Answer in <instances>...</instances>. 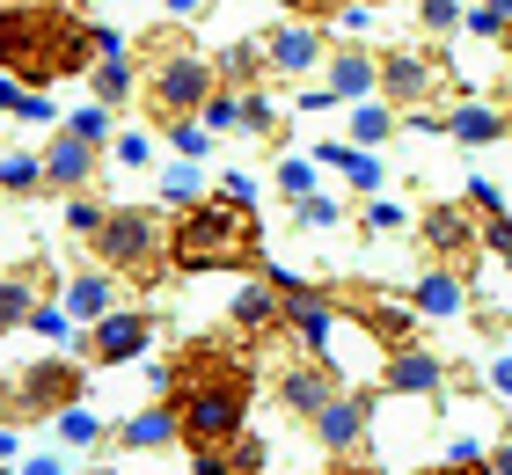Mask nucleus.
<instances>
[{
    "label": "nucleus",
    "mask_w": 512,
    "mask_h": 475,
    "mask_svg": "<svg viewBox=\"0 0 512 475\" xmlns=\"http://www.w3.org/2000/svg\"><path fill=\"white\" fill-rule=\"evenodd\" d=\"M169 410L191 446H235L249 410V359L220 344H191V359L169 373Z\"/></svg>",
    "instance_id": "nucleus-1"
},
{
    "label": "nucleus",
    "mask_w": 512,
    "mask_h": 475,
    "mask_svg": "<svg viewBox=\"0 0 512 475\" xmlns=\"http://www.w3.org/2000/svg\"><path fill=\"white\" fill-rule=\"evenodd\" d=\"M103 44L88 22H74L52 0H30V8H8L0 15V74L30 81V88H52L59 74H88Z\"/></svg>",
    "instance_id": "nucleus-2"
},
{
    "label": "nucleus",
    "mask_w": 512,
    "mask_h": 475,
    "mask_svg": "<svg viewBox=\"0 0 512 475\" xmlns=\"http://www.w3.org/2000/svg\"><path fill=\"white\" fill-rule=\"evenodd\" d=\"M169 264L176 271H249V264H264V227L249 220V205H235L220 190V198L183 212V227L169 234Z\"/></svg>",
    "instance_id": "nucleus-3"
},
{
    "label": "nucleus",
    "mask_w": 512,
    "mask_h": 475,
    "mask_svg": "<svg viewBox=\"0 0 512 475\" xmlns=\"http://www.w3.org/2000/svg\"><path fill=\"white\" fill-rule=\"evenodd\" d=\"M161 249H169V242L154 234L147 212H110V220L96 227V256H103L110 271H139V278H147L161 264Z\"/></svg>",
    "instance_id": "nucleus-4"
},
{
    "label": "nucleus",
    "mask_w": 512,
    "mask_h": 475,
    "mask_svg": "<svg viewBox=\"0 0 512 475\" xmlns=\"http://www.w3.org/2000/svg\"><path fill=\"white\" fill-rule=\"evenodd\" d=\"M213 66H205L198 52H176V59H161V74H154V110L161 117H191L213 103Z\"/></svg>",
    "instance_id": "nucleus-5"
},
{
    "label": "nucleus",
    "mask_w": 512,
    "mask_h": 475,
    "mask_svg": "<svg viewBox=\"0 0 512 475\" xmlns=\"http://www.w3.org/2000/svg\"><path fill=\"white\" fill-rule=\"evenodd\" d=\"M278 307H286L293 337L315 351V359H330V329H337V307L315 293V285H293V293H278Z\"/></svg>",
    "instance_id": "nucleus-6"
},
{
    "label": "nucleus",
    "mask_w": 512,
    "mask_h": 475,
    "mask_svg": "<svg viewBox=\"0 0 512 475\" xmlns=\"http://www.w3.org/2000/svg\"><path fill=\"white\" fill-rule=\"evenodd\" d=\"M147 337H154V322H147V315H103V322H96V337H88V359L125 366V359H139V351H147Z\"/></svg>",
    "instance_id": "nucleus-7"
},
{
    "label": "nucleus",
    "mask_w": 512,
    "mask_h": 475,
    "mask_svg": "<svg viewBox=\"0 0 512 475\" xmlns=\"http://www.w3.org/2000/svg\"><path fill=\"white\" fill-rule=\"evenodd\" d=\"M366 410H374V395H337L330 410H315V439L330 446V454L359 446V432H366Z\"/></svg>",
    "instance_id": "nucleus-8"
},
{
    "label": "nucleus",
    "mask_w": 512,
    "mask_h": 475,
    "mask_svg": "<svg viewBox=\"0 0 512 475\" xmlns=\"http://www.w3.org/2000/svg\"><path fill=\"white\" fill-rule=\"evenodd\" d=\"M74 395H81V373L66 359H44L30 380H22V402H30V410H74Z\"/></svg>",
    "instance_id": "nucleus-9"
},
{
    "label": "nucleus",
    "mask_w": 512,
    "mask_h": 475,
    "mask_svg": "<svg viewBox=\"0 0 512 475\" xmlns=\"http://www.w3.org/2000/svg\"><path fill=\"white\" fill-rule=\"evenodd\" d=\"M278 395H286V410H293V417L330 410V402H337V388H330V366H293L286 380H278Z\"/></svg>",
    "instance_id": "nucleus-10"
},
{
    "label": "nucleus",
    "mask_w": 512,
    "mask_h": 475,
    "mask_svg": "<svg viewBox=\"0 0 512 475\" xmlns=\"http://www.w3.org/2000/svg\"><path fill=\"white\" fill-rule=\"evenodd\" d=\"M425 242L439 249V256H461L476 242V220H469V205H432L425 212Z\"/></svg>",
    "instance_id": "nucleus-11"
},
{
    "label": "nucleus",
    "mask_w": 512,
    "mask_h": 475,
    "mask_svg": "<svg viewBox=\"0 0 512 475\" xmlns=\"http://www.w3.org/2000/svg\"><path fill=\"white\" fill-rule=\"evenodd\" d=\"M439 380H447V373H439L432 351H395V359H388V388L395 395H439Z\"/></svg>",
    "instance_id": "nucleus-12"
},
{
    "label": "nucleus",
    "mask_w": 512,
    "mask_h": 475,
    "mask_svg": "<svg viewBox=\"0 0 512 475\" xmlns=\"http://www.w3.org/2000/svg\"><path fill=\"white\" fill-rule=\"evenodd\" d=\"M88 169H96V147H88V139H74V132H66L59 147H52V161H44V176H52V183H66V190H74V183H88Z\"/></svg>",
    "instance_id": "nucleus-13"
},
{
    "label": "nucleus",
    "mask_w": 512,
    "mask_h": 475,
    "mask_svg": "<svg viewBox=\"0 0 512 475\" xmlns=\"http://www.w3.org/2000/svg\"><path fill=\"white\" fill-rule=\"evenodd\" d=\"M315 59H322V37L315 30H278L271 37V66H278V74H308Z\"/></svg>",
    "instance_id": "nucleus-14"
},
{
    "label": "nucleus",
    "mask_w": 512,
    "mask_h": 475,
    "mask_svg": "<svg viewBox=\"0 0 512 475\" xmlns=\"http://www.w3.org/2000/svg\"><path fill=\"white\" fill-rule=\"evenodd\" d=\"M447 132L461 139V147H491V139L505 132V117H498V110H483V103H461V110L447 117Z\"/></svg>",
    "instance_id": "nucleus-15"
},
{
    "label": "nucleus",
    "mask_w": 512,
    "mask_h": 475,
    "mask_svg": "<svg viewBox=\"0 0 512 475\" xmlns=\"http://www.w3.org/2000/svg\"><path fill=\"white\" fill-rule=\"evenodd\" d=\"M278 315H286V307H278V293H264V285H242L235 293V329H249V337H264Z\"/></svg>",
    "instance_id": "nucleus-16"
},
{
    "label": "nucleus",
    "mask_w": 512,
    "mask_h": 475,
    "mask_svg": "<svg viewBox=\"0 0 512 475\" xmlns=\"http://www.w3.org/2000/svg\"><path fill=\"white\" fill-rule=\"evenodd\" d=\"M110 300H118V293H110V278H103V271H88V278H74V285H66V315L103 322V315H110Z\"/></svg>",
    "instance_id": "nucleus-17"
},
{
    "label": "nucleus",
    "mask_w": 512,
    "mask_h": 475,
    "mask_svg": "<svg viewBox=\"0 0 512 475\" xmlns=\"http://www.w3.org/2000/svg\"><path fill=\"white\" fill-rule=\"evenodd\" d=\"M315 161H330V169H344V176H352L359 190H381V176H388V169H381V161L366 154V147H322Z\"/></svg>",
    "instance_id": "nucleus-18"
},
{
    "label": "nucleus",
    "mask_w": 512,
    "mask_h": 475,
    "mask_svg": "<svg viewBox=\"0 0 512 475\" xmlns=\"http://www.w3.org/2000/svg\"><path fill=\"white\" fill-rule=\"evenodd\" d=\"M0 110L22 117V125H44V117H52V103L30 95V81H15V74H0Z\"/></svg>",
    "instance_id": "nucleus-19"
},
{
    "label": "nucleus",
    "mask_w": 512,
    "mask_h": 475,
    "mask_svg": "<svg viewBox=\"0 0 512 475\" xmlns=\"http://www.w3.org/2000/svg\"><path fill=\"white\" fill-rule=\"evenodd\" d=\"M374 81H381V66L366 59V52H352V59H337V66H330V95H366Z\"/></svg>",
    "instance_id": "nucleus-20"
},
{
    "label": "nucleus",
    "mask_w": 512,
    "mask_h": 475,
    "mask_svg": "<svg viewBox=\"0 0 512 475\" xmlns=\"http://www.w3.org/2000/svg\"><path fill=\"white\" fill-rule=\"evenodd\" d=\"M381 81H388V95H403V103H410V95H425V88H432V66H425V59H388V66H381Z\"/></svg>",
    "instance_id": "nucleus-21"
},
{
    "label": "nucleus",
    "mask_w": 512,
    "mask_h": 475,
    "mask_svg": "<svg viewBox=\"0 0 512 475\" xmlns=\"http://www.w3.org/2000/svg\"><path fill=\"white\" fill-rule=\"evenodd\" d=\"M176 432H183L176 410H147V417H132V424H125V446H169Z\"/></svg>",
    "instance_id": "nucleus-22"
},
{
    "label": "nucleus",
    "mask_w": 512,
    "mask_h": 475,
    "mask_svg": "<svg viewBox=\"0 0 512 475\" xmlns=\"http://www.w3.org/2000/svg\"><path fill=\"white\" fill-rule=\"evenodd\" d=\"M417 307H425V315H454V307H461V285H454L447 271L417 278Z\"/></svg>",
    "instance_id": "nucleus-23"
},
{
    "label": "nucleus",
    "mask_w": 512,
    "mask_h": 475,
    "mask_svg": "<svg viewBox=\"0 0 512 475\" xmlns=\"http://www.w3.org/2000/svg\"><path fill=\"white\" fill-rule=\"evenodd\" d=\"M30 315H37L30 278H0V329H15V322H30Z\"/></svg>",
    "instance_id": "nucleus-24"
},
{
    "label": "nucleus",
    "mask_w": 512,
    "mask_h": 475,
    "mask_svg": "<svg viewBox=\"0 0 512 475\" xmlns=\"http://www.w3.org/2000/svg\"><path fill=\"white\" fill-rule=\"evenodd\" d=\"M278 190L300 205V198H315V161H300V154H286L278 161Z\"/></svg>",
    "instance_id": "nucleus-25"
},
{
    "label": "nucleus",
    "mask_w": 512,
    "mask_h": 475,
    "mask_svg": "<svg viewBox=\"0 0 512 475\" xmlns=\"http://www.w3.org/2000/svg\"><path fill=\"white\" fill-rule=\"evenodd\" d=\"M256 66H264V59H256V44H227V52H220V74L235 81V88L256 81Z\"/></svg>",
    "instance_id": "nucleus-26"
},
{
    "label": "nucleus",
    "mask_w": 512,
    "mask_h": 475,
    "mask_svg": "<svg viewBox=\"0 0 512 475\" xmlns=\"http://www.w3.org/2000/svg\"><path fill=\"white\" fill-rule=\"evenodd\" d=\"M388 132H395V117H388V110H359V117H352V139H359V147H381Z\"/></svg>",
    "instance_id": "nucleus-27"
},
{
    "label": "nucleus",
    "mask_w": 512,
    "mask_h": 475,
    "mask_svg": "<svg viewBox=\"0 0 512 475\" xmlns=\"http://www.w3.org/2000/svg\"><path fill=\"white\" fill-rule=\"evenodd\" d=\"M96 95H103V103H118V95H132V66H125V59L96 66Z\"/></svg>",
    "instance_id": "nucleus-28"
},
{
    "label": "nucleus",
    "mask_w": 512,
    "mask_h": 475,
    "mask_svg": "<svg viewBox=\"0 0 512 475\" xmlns=\"http://www.w3.org/2000/svg\"><path fill=\"white\" fill-rule=\"evenodd\" d=\"M0 183H8V190H37V183H44V169H37L30 154H8V161H0Z\"/></svg>",
    "instance_id": "nucleus-29"
},
{
    "label": "nucleus",
    "mask_w": 512,
    "mask_h": 475,
    "mask_svg": "<svg viewBox=\"0 0 512 475\" xmlns=\"http://www.w3.org/2000/svg\"><path fill=\"white\" fill-rule=\"evenodd\" d=\"M242 125H249V132H278V110H271L256 88H242Z\"/></svg>",
    "instance_id": "nucleus-30"
},
{
    "label": "nucleus",
    "mask_w": 512,
    "mask_h": 475,
    "mask_svg": "<svg viewBox=\"0 0 512 475\" xmlns=\"http://www.w3.org/2000/svg\"><path fill=\"white\" fill-rule=\"evenodd\" d=\"M74 139H88V147H96V139H110V110H103V103L74 110Z\"/></svg>",
    "instance_id": "nucleus-31"
},
{
    "label": "nucleus",
    "mask_w": 512,
    "mask_h": 475,
    "mask_svg": "<svg viewBox=\"0 0 512 475\" xmlns=\"http://www.w3.org/2000/svg\"><path fill=\"white\" fill-rule=\"evenodd\" d=\"M198 117H205V125H213V132H227V125H242V95H213V103H205Z\"/></svg>",
    "instance_id": "nucleus-32"
},
{
    "label": "nucleus",
    "mask_w": 512,
    "mask_h": 475,
    "mask_svg": "<svg viewBox=\"0 0 512 475\" xmlns=\"http://www.w3.org/2000/svg\"><path fill=\"white\" fill-rule=\"evenodd\" d=\"M59 439L66 446H88V439H96V417H88V410H59Z\"/></svg>",
    "instance_id": "nucleus-33"
},
{
    "label": "nucleus",
    "mask_w": 512,
    "mask_h": 475,
    "mask_svg": "<svg viewBox=\"0 0 512 475\" xmlns=\"http://www.w3.org/2000/svg\"><path fill=\"white\" fill-rule=\"evenodd\" d=\"M483 249H498L505 264H512V220H505V212H491V220H483Z\"/></svg>",
    "instance_id": "nucleus-34"
},
{
    "label": "nucleus",
    "mask_w": 512,
    "mask_h": 475,
    "mask_svg": "<svg viewBox=\"0 0 512 475\" xmlns=\"http://www.w3.org/2000/svg\"><path fill=\"white\" fill-rule=\"evenodd\" d=\"M161 198H169V205H191V198H198V176H191V169L161 176Z\"/></svg>",
    "instance_id": "nucleus-35"
},
{
    "label": "nucleus",
    "mask_w": 512,
    "mask_h": 475,
    "mask_svg": "<svg viewBox=\"0 0 512 475\" xmlns=\"http://www.w3.org/2000/svg\"><path fill=\"white\" fill-rule=\"evenodd\" d=\"M103 220H110V212H103V205H88V198H74V205H66V227H81V234H96Z\"/></svg>",
    "instance_id": "nucleus-36"
},
{
    "label": "nucleus",
    "mask_w": 512,
    "mask_h": 475,
    "mask_svg": "<svg viewBox=\"0 0 512 475\" xmlns=\"http://www.w3.org/2000/svg\"><path fill=\"white\" fill-rule=\"evenodd\" d=\"M417 8H425V22H432V30H454V22H461V8H454V0H417Z\"/></svg>",
    "instance_id": "nucleus-37"
},
{
    "label": "nucleus",
    "mask_w": 512,
    "mask_h": 475,
    "mask_svg": "<svg viewBox=\"0 0 512 475\" xmlns=\"http://www.w3.org/2000/svg\"><path fill=\"white\" fill-rule=\"evenodd\" d=\"M227 454H235V468H242V475H256V468H264V446H256V439H235Z\"/></svg>",
    "instance_id": "nucleus-38"
},
{
    "label": "nucleus",
    "mask_w": 512,
    "mask_h": 475,
    "mask_svg": "<svg viewBox=\"0 0 512 475\" xmlns=\"http://www.w3.org/2000/svg\"><path fill=\"white\" fill-rule=\"evenodd\" d=\"M300 220H308V227H330L337 205H330V198H300Z\"/></svg>",
    "instance_id": "nucleus-39"
},
{
    "label": "nucleus",
    "mask_w": 512,
    "mask_h": 475,
    "mask_svg": "<svg viewBox=\"0 0 512 475\" xmlns=\"http://www.w3.org/2000/svg\"><path fill=\"white\" fill-rule=\"evenodd\" d=\"M505 22H512V15H498V8H476V15H469V30H476V37H498Z\"/></svg>",
    "instance_id": "nucleus-40"
},
{
    "label": "nucleus",
    "mask_w": 512,
    "mask_h": 475,
    "mask_svg": "<svg viewBox=\"0 0 512 475\" xmlns=\"http://www.w3.org/2000/svg\"><path fill=\"white\" fill-rule=\"evenodd\" d=\"M169 139H176V154H183V161H191V154H205V132H198V125H176Z\"/></svg>",
    "instance_id": "nucleus-41"
},
{
    "label": "nucleus",
    "mask_w": 512,
    "mask_h": 475,
    "mask_svg": "<svg viewBox=\"0 0 512 475\" xmlns=\"http://www.w3.org/2000/svg\"><path fill=\"white\" fill-rule=\"evenodd\" d=\"M37 329H44V337H66V307H37V315H30Z\"/></svg>",
    "instance_id": "nucleus-42"
},
{
    "label": "nucleus",
    "mask_w": 512,
    "mask_h": 475,
    "mask_svg": "<svg viewBox=\"0 0 512 475\" xmlns=\"http://www.w3.org/2000/svg\"><path fill=\"white\" fill-rule=\"evenodd\" d=\"M220 190H227V198H235V205H256V183H249V176H242V169H235V176H227V183H220Z\"/></svg>",
    "instance_id": "nucleus-43"
},
{
    "label": "nucleus",
    "mask_w": 512,
    "mask_h": 475,
    "mask_svg": "<svg viewBox=\"0 0 512 475\" xmlns=\"http://www.w3.org/2000/svg\"><path fill=\"white\" fill-rule=\"evenodd\" d=\"M469 205L483 212V220H491V212H498V190H491V183H469Z\"/></svg>",
    "instance_id": "nucleus-44"
},
{
    "label": "nucleus",
    "mask_w": 512,
    "mask_h": 475,
    "mask_svg": "<svg viewBox=\"0 0 512 475\" xmlns=\"http://www.w3.org/2000/svg\"><path fill=\"white\" fill-rule=\"evenodd\" d=\"M286 8H308V15H344L352 0H286Z\"/></svg>",
    "instance_id": "nucleus-45"
},
{
    "label": "nucleus",
    "mask_w": 512,
    "mask_h": 475,
    "mask_svg": "<svg viewBox=\"0 0 512 475\" xmlns=\"http://www.w3.org/2000/svg\"><path fill=\"white\" fill-rule=\"evenodd\" d=\"M439 475H498V468H491V461L476 454V461H454V468H439Z\"/></svg>",
    "instance_id": "nucleus-46"
},
{
    "label": "nucleus",
    "mask_w": 512,
    "mask_h": 475,
    "mask_svg": "<svg viewBox=\"0 0 512 475\" xmlns=\"http://www.w3.org/2000/svg\"><path fill=\"white\" fill-rule=\"evenodd\" d=\"M491 380H498V395H512V359H498V366H491Z\"/></svg>",
    "instance_id": "nucleus-47"
},
{
    "label": "nucleus",
    "mask_w": 512,
    "mask_h": 475,
    "mask_svg": "<svg viewBox=\"0 0 512 475\" xmlns=\"http://www.w3.org/2000/svg\"><path fill=\"white\" fill-rule=\"evenodd\" d=\"M22 475H66L59 461H30V468H22Z\"/></svg>",
    "instance_id": "nucleus-48"
},
{
    "label": "nucleus",
    "mask_w": 512,
    "mask_h": 475,
    "mask_svg": "<svg viewBox=\"0 0 512 475\" xmlns=\"http://www.w3.org/2000/svg\"><path fill=\"white\" fill-rule=\"evenodd\" d=\"M491 468H498V475H512V439L498 446V461H491Z\"/></svg>",
    "instance_id": "nucleus-49"
},
{
    "label": "nucleus",
    "mask_w": 512,
    "mask_h": 475,
    "mask_svg": "<svg viewBox=\"0 0 512 475\" xmlns=\"http://www.w3.org/2000/svg\"><path fill=\"white\" fill-rule=\"evenodd\" d=\"M169 8H176V15H198V8H205V0H169Z\"/></svg>",
    "instance_id": "nucleus-50"
},
{
    "label": "nucleus",
    "mask_w": 512,
    "mask_h": 475,
    "mask_svg": "<svg viewBox=\"0 0 512 475\" xmlns=\"http://www.w3.org/2000/svg\"><path fill=\"white\" fill-rule=\"evenodd\" d=\"M330 475H374V468H330Z\"/></svg>",
    "instance_id": "nucleus-51"
},
{
    "label": "nucleus",
    "mask_w": 512,
    "mask_h": 475,
    "mask_svg": "<svg viewBox=\"0 0 512 475\" xmlns=\"http://www.w3.org/2000/svg\"><path fill=\"white\" fill-rule=\"evenodd\" d=\"M491 8H498V15H512V0H491Z\"/></svg>",
    "instance_id": "nucleus-52"
},
{
    "label": "nucleus",
    "mask_w": 512,
    "mask_h": 475,
    "mask_svg": "<svg viewBox=\"0 0 512 475\" xmlns=\"http://www.w3.org/2000/svg\"><path fill=\"white\" fill-rule=\"evenodd\" d=\"M96 475H110V468H96Z\"/></svg>",
    "instance_id": "nucleus-53"
}]
</instances>
